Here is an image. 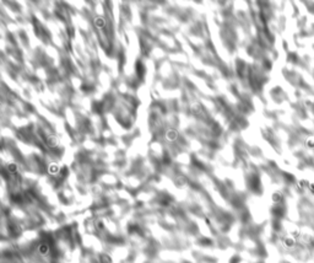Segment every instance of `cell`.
Instances as JSON below:
<instances>
[{
	"instance_id": "cell-1",
	"label": "cell",
	"mask_w": 314,
	"mask_h": 263,
	"mask_svg": "<svg viewBox=\"0 0 314 263\" xmlns=\"http://www.w3.org/2000/svg\"><path fill=\"white\" fill-rule=\"evenodd\" d=\"M136 73H137V76L140 79H142L144 75H145V66H144V64L140 62V60H137V62H136Z\"/></svg>"
}]
</instances>
